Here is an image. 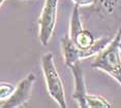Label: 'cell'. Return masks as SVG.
I'll list each match as a JSON object with an SVG mask.
<instances>
[{
	"label": "cell",
	"instance_id": "6da1fadb",
	"mask_svg": "<svg viewBox=\"0 0 121 108\" xmlns=\"http://www.w3.org/2000/svg\"><path fill=\"white\" fill-rule=\"evenodd\" d=\"M121 41V29L116 33L114 38L108 43L100 52L97 54V57L93 61L91 67L98 69L113 78H115L121 85V58H120V48L119 44Z\"/></svg>",
	"mask_w": 121,
	"mask_h": 108
},
{
	"label": "cell",
	"instance_id": "7a4b0ae2",
	"mask_svg": "<svg viewBox=\"0 0 121 108\" xmlns=\"http://www.w3.org/2000/svg\"><path fill=\"white\" fill-rule=\"evenodd\" d=\"M40 63H42V69L49 95L54 99V101L59 105V107L66 108L67 105L65 100L64 87L55 65L53 54L46 52L42 57Z\"/></svg>",
	"mask_w": 121,
	"mask_h": 108
},
{
	"label": "cell",
	"instance_id": "3957f363",
	"mask_svg": "<svg viewBox=\"0 0 121 108\" xmlns=\"http://www.w3.org/2000/svg\"><path fill=\"white\" fill-rule=\"evenodd\" d=\"M111 39H109V38H100L98 40H95V42L93 43L91 48L87 49H81L73 43V41L69 38V36L66 35L61 40V48L65 65L69 67L70 65L75 64L76 62L97 55L108 45Z\"/></svg>",
	"mask_w": 121,
	"mask_h": 108
},
{
	"label": "cell",
	"instance_id": "277c9868",
	"mask_svg": "<svg viewBox=\"0 0 121 108\" xmlns=\"http://www.w3.org/2000/svg\"><path fill=\"white\" fill-rule=\"evenodd\" d=\"M58 1L59 0H45L43 3L42 13L38 19V36L43 45H47L49 43L55 30Z\"/></svg>",
	"mask_w": 121,
	"mask_h": 108
},
{
	"label": "cell",
	"instance_id": "5b68a950",
	"mask_svg": "<svg viewBox=\"0 0 121 108\" xmlns=\"http://www.w3.org/2000/svg\"><path fill=\"white\" fill-rule=\"evenodd\" d=\"M36 79V75L34 73H29L26 77H24L15 88L13 93L6 100L2 102L1 108H16L23 106L29 100L31 95V90L33 84Z\"/></svg>",
	"mask_w": 121,
	"mask_h": 108
},
{
	"label": "cell",
	"instance_id": "8992f818",
	"mask_svg": "<svg viewBox=\"0 0 121 108\" xmlns=\"http://www.w3.org/2000/svg\"><path fill=\"white\" fill-rule=\"evenodd\" d=\"M73 72V79H75V91L73 94V98L75 99L78 103V106L81 108H88L87 105V90H86V84H85L84 78V72L81 67V63L76 62L75 64L70 65L68 67Z\"/></svg>",
	"mask_w": 121,
	"mask_h": 108
},
{
	"label": "cell",
	"instance_id": "52a82bcc",
	"mask_svg": "<svg viewBox=\"0 0 121 108\" xmlns=\"http://www.w3.org/2000/svg\"><path fill=\"white\" fill-rule=\"evenodd\" d=\"M69 38L73 41V43L81 49H87V48H91L93 45V43L95 42L94 36L89 31L85 30L84 28Z\"/></svg>",
	"mask_w": 121,
	"mask_h": 108
},
{
	"label": "cell",
	"instance_id": "ba28073f",
	"mask_svg": "<svg viewBox=\"0 0 121 108\" xmlns=\"http://www.w3.org/2000/svg\"><path fill=\"white\" fill-rule=\"evenodd\" d=\"M94 7L104 13H113L121 5V0H94Z\"/></svg>",
	"mask_w": 121,
	"mask_h": 108
},
{
	"label": "cell",
	"instance_id": "9c48e42d",
	"mask_svg": "<svg viewBox=\"0 0 121 108\" xmlns=\"http://www.w3.org/2000/svg\"><path fill=\"white\" fill-rule=\"evenodd\" d=\"M88 108H110L112 105L109 103L108 100L101 96L98 95H91V94H87L86 97Z\"/></svg>",
	"mask_w": 121,
	"mask_h": 108
},
{
	"label": "cell",
	"instance_id": "30bf717a",
	"mask_svg": "<svg viewBox=\"0 0 121 108\" xmlns=\"http://www.w3.org/2000/svg\"><path fill=\"white\" fill-rule=\"evenodd\" d=\"M15 91V87L7 82H0V102H3L12 95Z\"/></svg>",
	"mask_w": 121,
	"mask_h": 108
},
{
	"label": "cell",
	"instance_id": "8fae6325",
	"mask_svg": "<svg viewBox=\"0 0 121 108\" xmlns=\"http://www.w3.org/2000/svg\"><path fill=\"white\" fill-rule=\"evenodd\" d=\"M5 1V0H0V6H1L2 4H3V2Z\"/></svg>",
	"mask_w": 121,
	"mask_h": 108
},
{
	"label": "cell",
	"instance_id": "7c38bea8",
	"mask_svg": "<svg viewBox=\"0 0 121 108\" xmlns=\"http://www.w3.org/2000/svg\"><path fill=\"white\" fill-rule=\"evenodd\" d=\"M119 48H120V51H121V41H120V44H119Z\"/></svg>",
	"mask_w": 121,
	"mask_h": 108
},
{
	"label": "cell",
	"instance_id": "4fadbf2b",
	"mask_svg": "<svg viewBox=\"0 0 121 108\" xmlns=\"http://www.w3.org/2000/svg\"><path fill=\"white\" fill-rule=\"evenodd\" d=\"M1 105H2V102H0V108H1Z\"/></svg>",
	"mask_w": 121,
	"mask_h": 108
}]
</instances>
